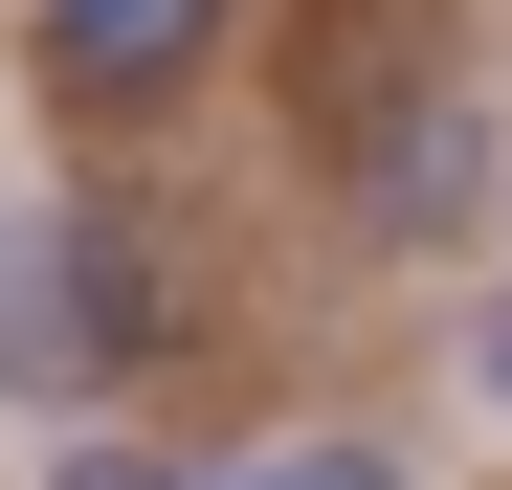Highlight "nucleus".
Masks as SVG:
<instances>
[{"label":"nucleus","mask_w":512,"mask_h":490,"mask_svg":"<svg viewBox=\"0 0 512 490\" xmlns=\"http://www.w3.org/2000/svg\"><path fill=\"white\" fill-rule=\"evenodd\" d=\"M468 379H490V424H512V312H490V335H468Z\"/></svg>","instance_id":"20e7f679"},{"label":"nucleus","mask_w":512,"mask_h":490,"mask_svg":"<svg viewBox=\"0 0 512 490\" xmlns=\"http://www.w3.org/2000/svg\"><path fill=\"white\" fill-rule=\"evenodd\" d=\"M223 23H245V0H23V67H45L67 134H134V112H179L223 67Z\"/></svg>","instance_id":"f03ea898"},{"label":"nucleus","mask_w":512,"mask_h":490,"mask_svg":"<svg viewBox=\"0 0 512 490\" xmlns=\"http://www.w3.org/2000/svg\"><path fill=\"white\" fill-rule=\"evenodd\" d=\"M201 490H423L401 446H290V468H201Z\"/></svg>","instance_id":"7ed1b4c3"},{"label":"nucleus","mask_w":512,"mask_h":490,"mask_svg":"<svg viewBox=\"0 0 512 490\" xmlns=\"http://www.w3.org/2000/svg\"><path fill=\"white\" fill-rule=\"evenodd\" d=\"M179 357V268L134 201H0V401L23 424H112Z\"/></svg>","instance_id":"f257e3e1"}]
</instances>
